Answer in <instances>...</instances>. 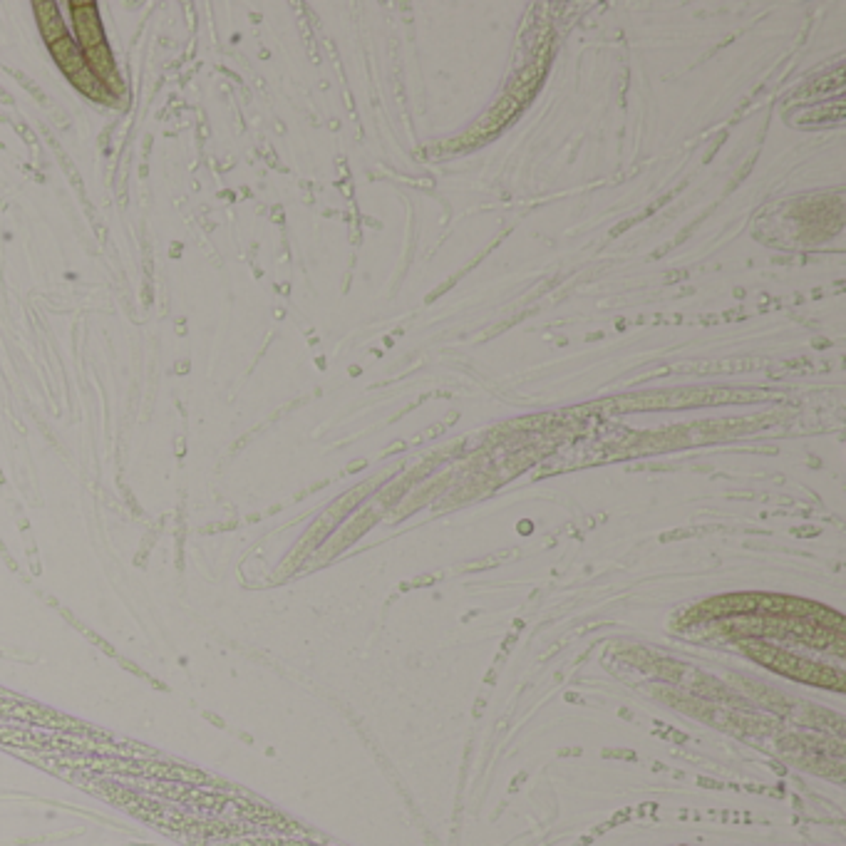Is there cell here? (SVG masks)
<instances>
[{"mask_svg": "<svg viewBox=\"0 0 846 846\" xmlns=\"http://www.w3.org/2000/svg\"><path fill=\"white\" fill-rule=\"evenodd\" d=\"M82 55H85V63H88V67L92 70V75L100 80L107 92H112V95H122L124 85L120 75H117V67H114V60H112L107 43L95 45V47L85 50Z\"/></svg>", "mask_w": 846, "mask_h": 846, "instance_id": "cell-1", "label": "cell"}, {"mask_svg": "<svg viewBox=\"0 0 846 846\" xmlns=\"http://www.w3.org/2000/svg\"><path fill=\"white\" fill-rule=\"evenodd\" d=\"M50 50H53V57H55V63L63 67V72H65L67 78H72L75 72H80L82 67H88L85 63V55H82V50H80L78 45L70 40V35L63 38V40H57V43L50 45Z\"/></svg>", "mask_w": 846, "mask_h": 846, "instance_id": "cell-4", "label": "cell"}, {"mask_svg": "<svg viewBox=\"0 0 846 846\" xmlns=\"http://www.w3.org/2000/svg\"><path fill=\"white\" fill-rule=\"evenodd\" d=\"M67 80H70V82L80 89V92H85L88 97H92V100H97V102L110 100V95H107L105 85H102L100 80L95 78V75H92V70H89V67H82L80 72H75L72 78H67Z\"/></svg>", "mask_w": 846, "mask_h": 846, "instance_id": "cell-5", "label": "cell"}, {"mask_svg": "<svg viewBox=\"0 0 846 846\" xmlns=\"http://www.w3.org/2000/svg\"><path fill=\"white\" fill-rule=\"evenodd\" d=\"M70 11H72V18H75V28H78L82 53L89 50V47H95V45L105 43L100 13H97V5H95V3H70Z\"/></svg>", "mask_w": 846, "mask_h": 846, "instance_id": "cell-2", "label": "cell"}, {"mask_svg": "<svg viewBox=\"0 0 846 846\" xmlns=\"http://www.w3.org/2000/svg\"><path fill=\"white\" fill-rule=\"evenodd\" d=\"M35 13H38V22H40V30H43V38L47 40V45L67 38L65 22L60 18L55 3H35Z\"/></svg>", "mask_w": 846, "mask_h": 846, "instance_id": "cell-3", "label": "cell"}]
</instances>
